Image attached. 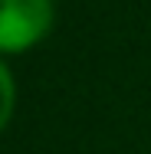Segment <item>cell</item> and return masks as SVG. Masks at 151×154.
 <instances>
[{
    "instance_id": "1",
    "label": "cell",
    "mask_w": 151,
    "mask_h": 154,
    "mask_svg": "<svg viewBox=\"0 0 151 154\" xmlns=\"http://www.w3.org/2000/svg\"><path fill=\"white\" fill-rule=\"evenodd\" d=\"M53 20V0H0V56L30 53L49 36Z\"/></svg>"
},
{
    "instance_id": "2",
    "label": "cell",
    "mask_w": 151,
    "mask_h": 154,
    "mask_svg": "<svg viewBox=\"0 0 151 154\" xmlns=\"http://www.w3.org/2000/svg\"><path fill=\"white\" fill-rule=\"evenodd\" d=\"M13 108H17V82H13V72L7 69V62L0 59V131L10 125Z\"/></svg>"
}]
</instances>
